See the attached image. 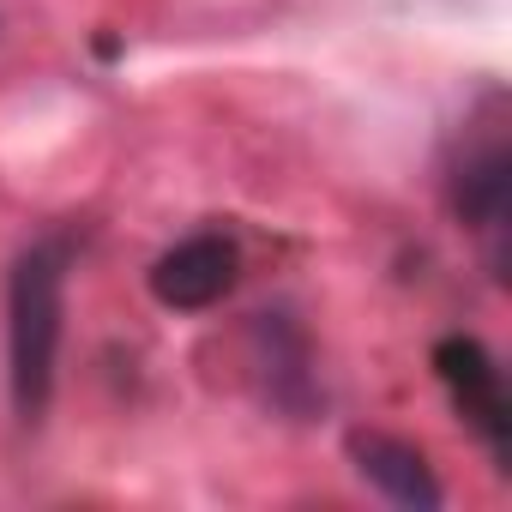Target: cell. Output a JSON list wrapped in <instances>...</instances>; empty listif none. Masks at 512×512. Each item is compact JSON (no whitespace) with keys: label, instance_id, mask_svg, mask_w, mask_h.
Returning <instances> with one entry per match:
<instances>
[{"label":"cell","instance_id":"obj_1","mask_svg":"<svg viewBox=\"0 0 512 512\" xmlns=\"http://www.w3.org/2000/svg\"><path fill=\"white\" fill-rule=\"evenodd\" d=\"M61 290H67V247L37 241L19 253L7 284V362H13V410L19 422H37L55 392V356H61Z\"/></svg>","mask_w":512,"mask_h":512},{"label":"cell","instance_id":"obj_2","mask_svg":"<svg viewBox=\"0 0 512 512\" xmlns=\"http://www.w3.org/2000/svg\"><path fill=\"white\" fill-rule=\"evenodd\" d=\"M229 284H235V247H229L223 235H193V241H181L175 253H163L157 272H151V290H157L169 308H211Z\"/></svg>","mask_w":512,"mask_h":512},{"label":"cell","instance_id":"obj_4","mask_svg":"<svg viewBox=\"0 0 512 512\" xmlns=\"http://www.w3.org/2000/svg\"><path fill=\"white\" fill-rule=\"evenodd\" d=\"M446 374H452V386H458V398H464V410L494 434V452L506 458V392H500V368L464 338V344H446Z\"/></svg>","mask_w":512,"mask_h":512},{"label":"cell","instance_id":"obj_3","mask_svg":"<svg viewBox=\"0 0 512 512\" xmlns=\"http://www.w3.org/2000/svg\"><path fill=\"white\" fill-rule=\"evenodd\" d=\"M350 464L362 470V482H374L392 506L404 512H434L440 506V482L422 464L416 446L392 440V434H350Z\"/></svg>","mask_w":512,"mask_h":512}]
</instances>
